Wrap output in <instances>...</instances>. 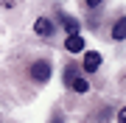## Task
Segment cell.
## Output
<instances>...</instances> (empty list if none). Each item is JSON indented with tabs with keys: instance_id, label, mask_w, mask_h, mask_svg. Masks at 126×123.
<instances>
[{
	"instance_id": "6da1fadb",
	"label": "cell",
	"mask_w": 126,
	"mask_h": 123,
	"mask_svg": "<svg viewBox=\"0 0 126 123\" xmlns=\"http://www.w3.org/2000/svg\"><path fill=\"white\" fill-rule=\"evenodd\" d=\"M31 78H34L36 84L50 81V62H48V59H36V62L31 64Z\"/></svg>"
},
{
	"instance_id": "3957f363",
	"label": "cell",
	"mask_w": 126,
	"mask_h": 123,
	"mask_svg": "<svg viewBox=\"0 0 126 123\" xmlns=\"http://www.w3.org/2000/svg\"><path fill=\"white\" fill-rule=\"evenodd\" d=\"M64 50H67V53H81V50H84V37H81V34H67Z\"/></svg>"
},
{
	"instance_id": "8fae6325",
	"label": "cell",
	"mask_w": 126,
	"mask_h": 123,
	"mask_svg": "<svg viewBox=\"0 0 126 123\" xmlns=\"http://www.w3.org/2000/svg\"><path fill=\"white\" fill-rule=\"evenodd\" d=\"M50 123H64V118H62V115H56V118H50Z\"/></svg>"
},
{
	"instance_id": "5b68a950",
	"label": "cell",
	"mask_w": 126,
	"mask_h": 123,
	"mask_svg": "<svg viewBox=\"0 0 126 123\" xmlns=\"http://www.w3.org/2000/svg\"><path fill=\"white\" fill-rule=\"evenodd\" d=\"M67 87H70L73 92H81V95H84V92H90V81H87V78H81V76H73Z\"/></svg>"
},
{
	"instance_id": "30bf717a",
	"label": "cell",
	"mask_w": 126,
	"mask_h": 123,
	"mask_svg": "<svg viewBox=\"0 0 126 123\" xmlns=\"http://www.w3.org/2000/svg\"><path fill=\"white\" fill-rule=\"evenodd\" d=\"M101 3H104V0H84L87 9H95V6H101Z\"/></svg>"
},
{
	"instance_id": "52a82bcc",
	"label": "cell",
	"mask_w": 126,
	"mask_h": 123,
	"mask_svg": "<svg viewBox=\"0 0 126 123\" xmlns=\"http://www.w3.org/2000/svg\"><path fill=\"white\" fill-rule=\"evenodd\" d=\"M62 25H64V31H67V34H79V20H73V17H62Z\"/></svg>"
},
{
	"instance_id": "9c48e42d",
	"label": "cell",
	"mask_w": 126,
	"mask_h": 123,
	"mask_svg": "<svg viewBox=\"0 0 126 123\" xmlns=\"http://www.w3.org/2000/svg\"><path fill=\"white\" fill-rule=\"evenodd\" d=\"M115 120H118V123H126V109H118V115H115Z\"/></svg>"
},
{
	"instance_id": "7a4b0ae2",
	"label": "cell",
	"mask_w": 126,
	"mask_h": 123,
	"mask_svg": "<svg viewBox=\"0 0 126 123\" xmlns=\"http://www.w3.org/2000/svg\"><path fill=\"white\" fill-rule=\"evenodd\" d=\"M81 53H84L81 67H84L87 73H95V70L101 67V53H98V50H81Z\"/></svg>"
},
{
	"instance_id": "8992f818",
	"label": "cell",
	"mask_w": 126,
	"mask_h": 123,
	"mask_svg": "<svg viewBox=\"0 0 126 123\" xmlns=\"http://www.w3.org/2000/svg\"><path fill=\"white\" fill-rule=\"evenodd\" d=\"M112 39H115V42H123V39H126V17H121V20L112 25Z\"/></svg>"
},
{
	"instance_id": "ba28073f",
	"label": "cell",
	"mask_w": 126,
	"mask_h": 123,
	"mask_svg": "<svg viewBox=\"0 0 126 123\" xmlns=\"http://www.w3.org/2000/svg\"><path fill=\"white\" fill-rule=\"evenodd\" d=\"M73 76H79V67H76V64H70V67L64 70V84H70V78H73Z\"/></svg>"
},
{
	"instance_id": "277c9868",
	"label": "cell",
	"mask_w": 126,
	"mask_h": 123,
	"mask_svg": "<svg viewBox=\"0 0 126 123\" xmlns=\"http://www.w3.org/2000/svg\"><path fill=\"white\" fill-rule=\"evenodd\" d=\"M34 31L39 34V37H50V34H53V23H50L48 17H39L34 23Z\"/></svg>"
}]
</instances>
